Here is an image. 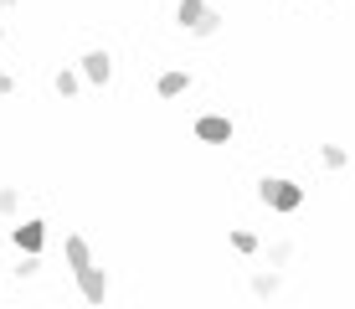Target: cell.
<instances>
[{"label":"cell","mask_w":355,"mask_h":309,"mask_svg":"<svg viewBox=\"0 0 355 309\" xmlns=\"http://www.w3.org/2000/svg\"><path fill=\"white\" fill-rule=\"evenodd\" d=\"M258 201L268 206V212L288 217V212H299V206H304V185L299 181H284V176H268V181H258Z\"/></svg>","instance_id":"cell-1"},{"label":"cell","mask_w":355,"mask_h":309,"mask_svg":"<svg viewBox=\"0 0 355 309\" xmlns=\"http://www.w3.org/2000/svg\"><path fill=\"white\" fill-rule=\"evenodd\" d=\"M175 21H180L191 36H216V31H222V16H216L206 0H180V6H175Z\"/></svg>","instance_id":"cell-2"},{"label":"cell","mask_w":355,"mask_h":309,"mask_svg":"<svg viewBox=\"0 0 355 309\" xmlns=\"http://www.w3.org/2000/svg\"><path fill=\"white\" fill-rule=\"evenodd\" d=\"M72 278H78V294H83L88 304H103V299H108V274H103V268L88 263V268H78Z\"/></svg>","instance_id":"cell-3"},{"label":"cell","mask_w":355,"mask_h":309,"mask_svg":"<svg viewBox=\"0 0 355 309\" xmlns=\"http://www.w3.org/2000/svg\"><path fill=\"white\" fill-rule=\"evenodd\" d=\"M78 78H88V83H108V78H114V57H108L103 47L83 52V62H78Z\"/></svg>","instance_id":"cell-4"},{"label":"cell","mask_w":355,"mask_h":309,"mask_svg":"<svg viewBox=\"0 0 355 309\" xmlns=\"http://www.w3.org/2000/svg\"><path fill=\"white\" fill-rule=\"evenodd\" d=\"M10 242H16L21 247V253H36V258H42V242H46V222H21V227H10Z\"/></svg>","instance_id":"cell-5"},{"label":"cell","mask_w":355,"mask_h":309,"mask_svg":"<svg viewBox=\"0 0 355 309\" xmlns=\"http://www.w3.org/2000/svg\"><path fill=\"white\" fill-rule=\"evenodd\" d=\"M196 140H201V144H227V140H232V119L201 114V119H196Z\"/></svg>","instance_id":"cell-6"},{"label":"cell","mask_w":355,"mask_h":309,"mask_svg":"<svg viewBox=\"0 0 355 309\" xmlns=\"http://www.w3.org/2000/svg\"><path fill=\"white\" fill-rule=\"evenodd\" d=\"M252 294H258V299H273L278 289H284V274H273V268H258V274H252V283H248Z\"/></svg>","instance_id":"cell-7"},{"label":"cell","mask_w":355,"mask_h":309,"mask_svg":"<svg viewBox=\"0 0 355 309\" xmlns=\"http://www.w3.org/2000/svg\"><path fill=\"white\" fill-rule=\"evenodd\" d=\"M191 88V72H160V83H155V93H160V98H180V93H186Z\"/></svg>","instance_id":"cell-8"},{"label":"cell","mask_w":355,"mask_h":309,"mask_svg":"<svg viewBox=\"0 0 355 309\" xmlns=\"http://www.w3.org/2000/svg\"><path fill=\"white\" fill-rule=\"evenodd\" d=\"M62 253H67V263H72V274H78V268H88L93 263V253H88V242L78 237V232H67V242H62Z\"/></svg>","instance_id":"cell-9"},{"label":"cell","mask_w":355,"mask_h":309,"mask_svg":"<svg viewBox=\"0 0 355 309\" xmlns=\"http://www.w3.org/2000/svg\"><path fill=\"white\" fill-rule=\"evenodd\" d=\"M52 88H57V93H62L67 103H72V98H78V88H83L78 67H57V72H52Z\"/></svg>","instance_id":"cell-10"},{"label":"cell","mask_w":355,"mask_h":309,"mask_svg":"<svg viewBox=\"0 0 355 309\" xmlns=\"http://www.w3.org/2000/svg\"><path fill=\"white\" fill-rule=\"evenodd\" d=\"M268 263H273V274H278V268H288V263H293V242H288V237H284V242H273Z\"/></svg>","instance_id":"cell-11"},{"label":"cell","mask_w":355,"mask_h":309,"mask_svg":"<svg viewBox=\"0 0 355 309\" xmlns=\"http://www.w3.org/2000/svg\"><path fill=\"white\" fill-rule=\"evenodd\" d=\"M232 247H237V253L248 258V253H258V237H252L248 227H232Z\"/></svg>","instance_id":"cell-12"},{"label":"cell","mask_w":355,"mask_h":309,"mask_svg":"<svg viewBox=\"0 0 355 309\" xmlns=\"http://www.w3.org/2000/svg\"><path fill=\"white\" fill-rule=\"evenodd\" d=\"M320 160H324L329 170H345V160H350V155L340 150V144H324V150H320Z\"/></svg>","instance_id":"cell-13"},{"label":"cell","mask_w":355,"mask_h":309,"mask_svg":"<svg viewBox=\"0 0 355 309\" xmlns=\"http://www.w3.org/2000/svg\"><path fill=\"white\" fill-rule=\"evenodd\" d=\"M16 206H21V191H16V185H6V191H0V217H10Z\"/></svg>","instance_id":"cell-14"},{"label":"cell","mask_w":355,"mask_h":309,"mask_svg":"<svg viewBox=\"0 0 355 309\" xmlns=\"http://www.w3.org/2000/svg\"><path fill=\"white\" fill-rule=\"evenodd\" d=\"M36 268H42V258H36V253H21V263H16V274H21V278H31V274H36Z\"/></svg>","instance_id":"cell-15"},{"label":"cell","mask_w":355,"mask_h":309,"mask_svg":"<svg viewBox=\"0 0 355 309\" xmlns=\"http://www.w3.org/2000/svg\"><path fill=\"white\" fill-rule=\"evenodd\" d=\"M6 93H16V78H10V72H0V98Z\"/></svg>","instance_id":"cell-16"},{"label":"cell","mask_w":355,"mask_h":309,"mask_svg":"<svg viewBox=\"0 0 355 309\" xmlns=\"http://www.w3.org/2000/svg\"><path fill=\"white\" fill-rule=\"evenodd\" d=\"M6 6H16V0H0V10H6Z\"/></svg>","instance_id":"cell-17"},{"label":"cell","mask_w":355,"mask_h":309,"mask_svg":"<svg viewBox=\"0 0 355 309\" xmlns=\"http://www.w3.org/2000/svg\"><path fill=\"white\" fill-rule=\"evenodd\" d=\"M0 42H6V26H0Z\"/></svg>","instance_id":"cell-18"}]
</instances>
